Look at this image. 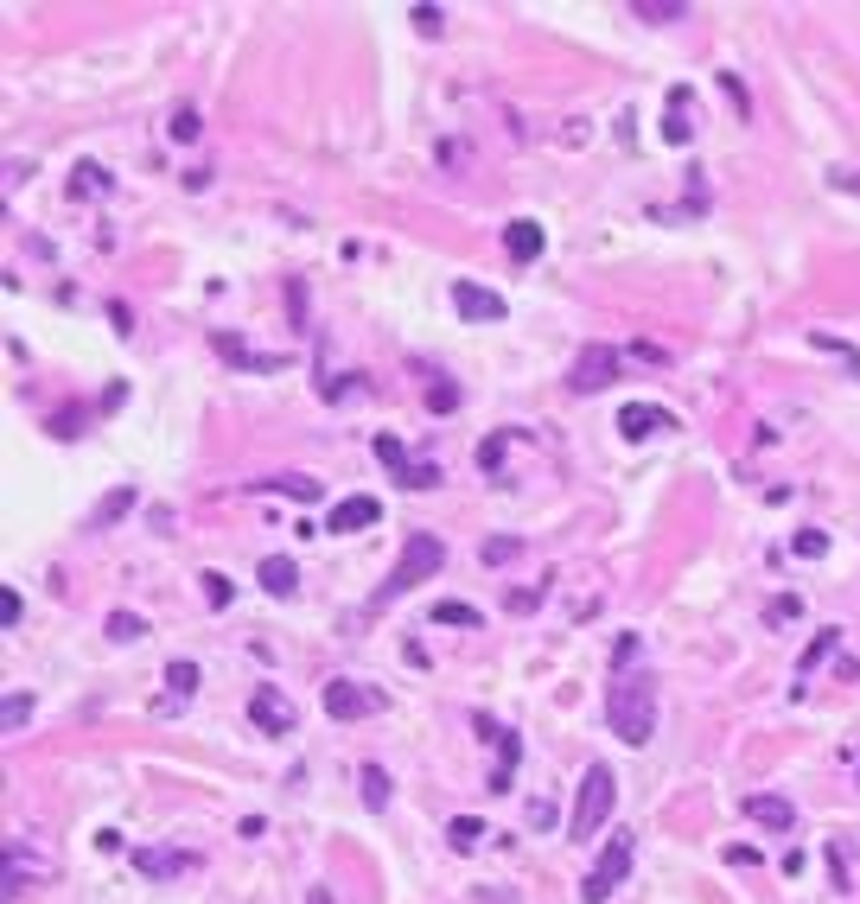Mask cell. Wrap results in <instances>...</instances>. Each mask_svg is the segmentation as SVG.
I'll use <instances>...</instances> for the list:
<instances>
[{"instance_id":"obj_17","label":"cell","mask_w":860,"mask_h":904,"mask_svg":"<svg viewBox=\"0 0 860 904\" xmlns=\"http://www.w3.org/2000/svg\"><path fill=\"white\" fill-rule=\"evenodd\" d=\"M134 866H141L147 879H172V873H185V866H192V854H153V847H141Z\"/></svg>"},{"instance_id":"obj_24","label":"cell","mask_w":860,"mask_h":904,"mask_svg":"<svg viewBox=\"0 0 860 904\" xmlns=\"http://www.w3.org/2000/svg\"><path fill=\"white\" fill-rule=\"evenodd\" d=\"M427 408H434V414H453V408H459V382H446V376L427 382Z\"/></svg>"},{"instance_id":"obj_20","label":"cell","mask_w":860,"mask_h":904,"mask_svg":"<svg viewBox=\"0 0 860 904\" xmlns=\"http://www.w3.org/2000/svg\"><path fill=\"white\" fill-rule=\"evenodd\" d=\"M434 618H440V624H466V631H478V624H485V618H478V605H466V599H440Z\"/></svg>"},{"instance_id":"obj_23","label":"cell","mask_w":860,"mask_h":904,"mask_svg":"<svg viewBox=\"0 0 860 904\" xmlns=\"http://www.w3.org/2000/svg\"><path fill=\"white\" fill-rule=\"evenodd\" d=\"M631 13H638V20H650V26H663V20H682V0H669V7H657V0H631Z\"/></svg>"},{"instance_id":"obj_27","label":"cell","mask_w":860,"mask_h":904,"mask_svg":"<svg viewBox=\"0 0 860 904\" xmlns=\"http://www.w3.org/2000/svg\"><path fill=\"white\" fill-rule=\"evenodd\" d=\"M166 688H172V694H179V701H185V694L198 688V663H172V669H166Z\"/></svg>"},{"instance_id":"obj_16","label":"cell","mask_w":860,"mask_h":904,"mask_svg":"<svg viewBox=\"0 0 860 904\" xmlns=\"http://www.w3.org/2000/svg\"><path fill=\"white\" fill-rule=\"evenodd\" d=\"M376 459H383L389 472H395V484H408V478H415V459L402 452V440H395V433H376Z\"/></svg>"},{"instance_id":"obj_10","label":"cell","mask_w":860,"mask_h":904,"mask_svg":"<svg viewBox=\"0 0 860 904\" xmlns=\"http://www.w3.org/2000/svg\"><path fill=\"white\" fill-rule=\"evenodd\" d=\"M657 427H676V414L657 408V402H625L618 408V433H625V440H650Z\"/></svg>"},{"instance_id":"obj_9","label":"cell","mask_w":860,"mask_h":904,"mask_svg":"<svg viewBox=\"0 0 860 904\" xmlns=\"http://www.w3.org/2000/svg\"><path fill=\"white\" fill-rule=\"evenodd\" d=\"M453 306H459V319H478V325H497V319L510 312L491 287H478V281H459V287H453Z\"/></svg>"},{"instance_id":"obj_3","label":"cell","mask_w":860,"mask_h":904,"mask_svg":"<svg viewBox=\"0 0 860 904\" xmlns=\"http://www.w3.org/2000/svg\"><path fill=\"white\" fill-rule=\"evenodd\" d=\"M440 561H446V548H440V535H415V542L402 548V561H395V573L383 580V593H376V605H389V599H402V593H415L421 580H434L440 573Z\"/></svg>"},{"instance_id":"obj_19","label":"cell","mask_w":860,"mask_h":904,"mask_svg":"<svg viewBox=\"0 0 860 904\" xmlns=\"http://www.w3.org/2000/svg\"><path fill=\"white\" fill-rule=\"evenodd\" d=\"M357 790H364L370 809H389V777H383V764H364V771H357Z\"/></svg>"},{"instance_id":"obj_29","label":"cell","mask_w":860,"mask_h":904,"mask_svg":"<svg viewBox=\"0 0 860 904\" xmlns=\"http://www.w3.org/2000/svg\"><path fill=\"white\" fill-rule=\"evenodd\" d=\"M32 720V694H13L7 707H0V726H26Z\"/></svg>"},{"instance_id":"obj_18","label":"cell","mask_w":860,"mask_h":904,"mask_svg":"<svg viewBox=\"0 0 860 904\" xmlns=\"http://www.w3.org/2000/svg\"><path fill=\"white\" fill-rule=\"evenodd\" d=\"M262 491H281V497H300V503H319V478H300V472H281V478H262Z\"/></svg>"},{"instance_id":"obj_8","label":"cell","mask_w":860,"mask_h":904,"mask_svg":"<svg viewBox=\"0 0 860 904\" xmlns=\"http://www.w3.org/2000/svg\"><path fill=\"white\" fill-rule=\"evenodd\" d=\"M249 720L262 726V733H294V707H287V694L274 688V682H262V688H255V701H249Z\"/></svg>"},{"instance_id":"obj_4","label":"cell","mask_w":860,"mask_h":904,"mask_svg":"<svg viewBox=\"0 0 860 904\" xmlns=\"http://www.w3.org/2000/svg\"><path fill=\"white\" fill-rule=\"evenodd\" d=\"M625 873H631V834L618 828V834H612V847L599 854V866H593L587 879H580V898H587V904H606L618 885H625Z\"/></svg>"},{"instance_id":"obj_36","label":"cell","mask_w":860,"mask_h":904,"mask_svg":"<svg viewBox=\"0 0 860 904\" xmlns=\"http://www.w3.org/2000/svg\"><path fill=\"white\" fill-rule=\"evenodd\" d=\"M797 612H803V605H797V599H790V593H784L778 605H771V618H778V624H790V618H797Z\"/></svg>"},{"instance_id":"obj_33","label":"cell","mask_w":860,"mask_h":904,"mask_svg":"<svg viewBox=\"0 0 860 904\" xmlns=\"http://www.w3.org/2000/svg\"><path fill=\"white\" fill-rule=\"evenodd\" d=\"M102 185H109V172H102V166H77V191H102Z\"/></svg>"},{"instance_id":"obj_28","label":"cell","mask_w":860,"mask_h":904,"mask_svg":"<svg viewBox=\"0 0 860 904\" xmlns=\"http://www.w3.org/2000/svg\"><path fill=\"white\" fill-rule=\"evenodd\" d=\"M204 599H211V612H223V605L236 599V586L223 580V573H204Z\"/></svg>"},{"instance_id":"obj_31","label":"cell","mask_w":860,"mask_h":904,"mask_svg":"<svg viewBox=\"0 0 860 904\" xmlns=\"http://www.w3.org/2000/svg\"><path fill=\"white\" fill-rule=\"evenodd\" d=\"M408 20H415V26L427 32V39H440V26H446V13H440V7H415V13H408Z\"/></svg>"},{"instance_id":"obj_1","label":"cell","mask_w":860,"mask_h":904,"mask_svg":"<svg viewBox=\"0 0 860 904\" xmlns=\"http://www.w3.org/2000/svg\"><path fill=\"white\" fill-rule=\"evenodd\" d=\"M606 720L625 745H650V733H657V675H644V669L618 675L606 694Z\"/></svg>"},{"instance_id":"obj_12","label":"cell","mask_w":860,"mask_h":904,"mask_svg":"<svg viewBox=\"0 0 860 904\" xmlns=\"http://www.w3.org/2000/svg\"><path fill=\"white\" fill-rule=\"evenodd\" d=\"M746 815H752L759 828H790V822H797V809H790L784 796H765V790H752V796H746Z\"/></svg>"},{"instance_id":"obj_5","label":"cell","mask_w":860,"mask_h":904,"mask_svg":"<svg viewBox=\"0 0 860 904\" xmlns=\"http://www.w3.org/2000/svg\"><path fill=\"white\" fill-rule=\"evenodd\" d=\"M612 376H618V351H612V344H587V351L574 357V370H567V389H574V395H599Z\"/></svg>"},{"instance_id":"obj_22","label":"cell","mask_w":860,"mask_h":904,"mask_svg":"<svg viewBox=\"0 0 860 904\" xmlns=\"http://www.w3.org/2000/svg\"><path fill=\"white\" fill-rule=\"evenodd\" d=\"M102 631H109L115 643H134V637H141V631H147V624H141V618H134V612H109V618H102Z\"/></svg>"},{"instance_id":"obj_11","label":"cell","mask_w":860,"mask_h":904,"mask_svg":"<svg viewBox=\"0 0 860 904\" xmlns=\"http://www.w3.org/2000/svg\"><path fill=\"white\" fill-rule=\"evenodd\" d=\"M478 733H485L491 745H497V764H491V796H504L510 790V764H516V752H523V745H516V733H504V726H497V720H478Z\"/></svg>"},{"instance_id":"obj_21","label":"cell","mask_w":860,"mask_h":904,"mask_svg":"<svg viewBox=\"0 0 860 904\" xmlns=\"http://www.w3.org/2000/svg\"><path fill=\"white\" fill-rule=\"evenodd\" d=\"M478 834H485V822H472V815H459V822H446V841H453L459 854H472V847H478Z\"/></svg>"},{"instance_id":"obj_26","label":"cell","mask_w":860,"mask_h":904,"mask_svg":"<svg viewBox=\"0 0 860 904\" xmlns=\"http://www.w3.org/2000/svg\"><path fill=\"white\" fill-rule=\"evenodd\" d=\"M198 134H204V115L192 109V102H185V109L172 115V141H198Z\"/></svg>"},{"instance_id":"obj_2","label":"cell","mask_w":860,"mask_h":904,"mask_svg":"<svg viewBox=\"0 0 860 904\" xmlns=\"http://www.w3.org/2000/svg\"><path fill=\"white\" fill-rule=\"evenodd\" d=\"M612 796H618L612 771H606V764H587V777H580V796H574V815H567V841H587V834L606 828Z\"/></svg>"},{"instance_id":"obj_15","label":"cell","mask_w":860,"mask_h":904,"mask_svg":"<svg viewBox=\"0 0 860 904\" xmlns=\"http://www.w3.org/2000/svg\"><path fill=\"white\" fill-rule=\"evenodd\" d=\"M504 249L516 255V262H536L542 255V223H529V217H516L510 230H504Z\"/></svg>"},{"instance_id":"obj_35","label":"cell","mask_w":860,"mask_h":904,"mask_svg":"<svg viewBox=\"0 0 860 904\" xmlns=\"http://www.w3.org/2000/svg\"><path fill=\"white\" fill-rule=\"evenodd\" d=\"M822 548H829V535H816V529L797 535V554H822Z\"/></svg>"},{"instance_id":"obj_6","label":"cell","mask_w":860,"mask_h":904,"mask_svg":"<svg viewBox=\"0 0 860 904\" xmlns=\"http://www.w3.org/2000/svg\"><path fill=\"white\" fill-rule=\"evenodd\" d=\"M383 707V694L376 688H357V682H325V714L332 720H364Z\"/></svg>"},{"instance_id":"obj_14","label":"cell","mask_w":860,"mask_h":904,"mask_svg":"<svg viewBox=\"0 0 860 904\" xmlns=\"http://www.w3.org/2000/svg\"><path fill=\"white\" fill-rule=\"evenodd\" d=\"M688 109H695V96H688V90H676V96H669V109H663V141H669V147H682L688 134H695Z\"/></svg>"},{"instance_id":"obj_32","label":"cell","mask_w":860,"mask_h":904,"mask_svg":"<svg viewBox=\"0 0 860 904\" xmlns=\"http://www.w3.org/2000/svg\"><path fill=\"white\" fill-rule=\"evenodd\" d=\"M510 554H516V542H510V535H491V542H485V561H491V567H504Z\"/></svg>"},{"instance_id":"obj_25","label":"cell","mask_w":860,"mask_h":904,"mask_svg":"<svg viewBox=\"0 0 860 904\" xmlns=\"http://www.w3.org/2000/svg\"><path fill=\"white\" fill-rule=\"evenodd\" d=\"M835 643H841V631H822V637L810 643V650H803V656H797V669H803V675H810V669L822 663V656H835Z\"/></svg>"},{"instance_id":"obj_37","label":"cell","mask_w":860,"mask_h":904,"mask_svg":"<svg viewBox=\"0 0 860 904\" xmlns=\"http://www.w3.org/2000/svg\"><path fill=\"white\" fill-rule=\"evenodd\" d=\"M306 904H338V898L325 892V885H313V892H306Z\"/></svg>"},{"instance_id":"obj_34","label":"cell","mask_w":860,"mask_h":904,"mask_svg":"<svg viewBox=\"0 0 860 904\" xmlns=\"http://www.w3.org/2000/svg\"><path fill=\"white\" fill-rule=\"evenodd\" d=\"M20 612H26L20 593H0V624H20Z\"/></svg>"},{"instance_id":"obj_30","label":"cell","mask_w":860,"mask_h":904,"mask_svg":"<svg viewBox=\"0 0 860 904\" xmlns=\"http://www.w3.org/2000/svg\"><path fill=\"white\" fill-rule=\"evenodd\" d=\"M128 503H134V491H115V497H109V503H102V510H96V529H109L115 516H128Z\"/></svg>"},{"instance_id":"obj_7","label":"cell","mask_w":860,"mask_h":904,"mask_svg":"<svg viewBox=\"0 0 860 904\" xmlns=\"http://www.w3.org/2000/svg\"><path fill=\"white\" fill-rule=\"evenodd\" d=\"M370 523H383V503L376 497H344V503H332V516H325V535H357Z\"/></svg>"},{"instance_id":"obj_13","label":"cell","mask_w":860,"mask_h":904,"mask_svg":"<svg viewBox=\"0 0 860 904\" xmlns=\"http://www.w3.org/2000/svg\"><path fill=\"white\" fill-rule=\"evenodd\" d=\"M294 586H300V567L287 561V554H268V561H262V593H274V599H294Z\"/></svg>"}]
</instances>
